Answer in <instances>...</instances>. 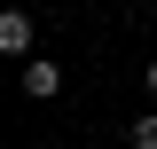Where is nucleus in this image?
<instances>
[{
  "mask_svg": "<svg viewBox=\"0 0 157 149\" xmlns=\"http://www.w3.org/2000/svg\"><path fill=\"white\" fill-rule=\"evenodd\" d=\"M149 94H157V63H149Z\"/></svg>",
  "mask_w": 157,
  "mask_h": 149,
  "instance_id": "4",
  "label": "nucleus"
},
{
  "mask_svg": "<svg viewBox=\"0 0 157 149\" xmlns=\"http://www.w3.org/2000/svg\"><path fill=\"white\" fill-rule=\"evenodd\" d=\"M134 149H157V118H141V126H134Z\"/></svg>",
  "mask_w": 157,
  "mask_h": 149,
  "instance_id": "3",
  "label": "nucleus"
},
{
  "mask_svg": "<svg viewBox=\"0 0 157 149\" xmlns=\"http://www.w3.org/2000/svg\"><path fill=\"white\" fill-rule=\"evenodd\" d=\"M55 86H63V71H55V63H24V94H39V102H47Z\"/></svg>",
  "mask_w": 157,
  "mask_h": 149,
  "instance_id": "2",
  "label": "nucleus"
},
{
  "mask_svg": "<svg viewBox=\"0 0 157 149\" xmlns=\"http://www.w3.org/2000/svg\"><path fill=\"white\" fill-rule=\"evenodd\" d=\"M0 47H8V55H24V47H32V16H24V8H8V16H0Z\"/></svg>",
  "mask_w": 157,
  "mask_h": 149,
  "instance_id": "1",
  "label": "nucleus"
}]
</instances>
